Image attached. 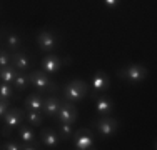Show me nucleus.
<instances>
[{"label":"nucleus","instance_id":"f257e3e1","mask_svg":"<svg viewBox=\"0 0 157 150\" xmlns=\"http://www.w3.org/2000/svg\"><path fill=\"white\" fill-rule=\"evenodd\" d=\"M29 82H30V85H33L40 93H44V92L54 93L59 90V85L54 84L44 70H33V72H30L29 73Z\"/></svg>","mask_w":157,"mask_h":150},{"label":"nucleus","instance_id":"f03ea898","mask_svg":"<svg viewBox=\"0 0 157 150\" xmlns=\"http://www.w3.org/2000/svg\"><path fill=\"white\" fill-rule=\"evenodd\" d=\"M87 93H89L87 84H85L84 80H78V78L69 82V84L63 87V99H65L67 102H72V103L85 99Z\"/></svg>","mask_w":157,"mask_h":150},{"label":"nucleus","instance_id":"7ed1b4c3","mask_svg":"<svg viewBox=\"0 0 157 150\" xmlns=\"http://www.w3.org/2000/svg\"><path fill=\"white\" fill-rule=\"evenodd\" d=\"M24 117H25L24 110H20V108H9V110L5 112V115L2 117V120H3L2 135L3 137H10V135L13 133V130L22 123Z\"/></svg>","mask_w":157,"mask_h":150},{"label":"nucleus","instance_id":"20e7f679","mask_svg":"<svg viewBox=\"0 0 157 150\" xmlns=\"http://www.w3.org/2000/svg\"><path fill=\"white\" fill-rule=\"evenodd\" d=\"M147 73H149L147 69L144 65H140V63H130V65L124 67L122 70L117 72L119 77H122L129 84H139V82H142L147 77Z\"/></svg>","mask_w":157,"mask_h":150},{"label":"nucleus","instance_id":"39448f33","mask_svg":"<svg viewBox=\"0 0 157 150\" xmlns=\"http://www.w3.org/2000/svg\"><path fill=\"white\" fill-rule=\"evenodd\" d=\"M74 147L77 150H90L94 148V135L89 129H78V130H74Z\"/></svg>","mask_w":157,"mask_h":150},{"label":"nucleus","instance_id":"423d86ee","mask_svg":"<svg viewBox=\"0 0 157 150\" xmlns=\"http://www.w3.org/2000/svg\"><path fill=\"white\" fill-rule=\"evenodd\" d=\"M57 120L62 123H75L77 122V117H78V112L75 108V105H74L72 102H62L60 107H59V112H57Z\"/></svg>","mask_w":157,"mask_h":150},{"label":"nucleus","instance_id":"0eeeda50","mask_svg":"<svg viewBox=\"0 0 157 150\" xmlns=\"http://www.w3.org/2000/svg\"><path fill=\"white\" fill-rule=\"evenodd\" d=\"M37 45H39V48L42 52L50 54V52H54L55 48H57V45H59L57 35L52 33L50 30H42V32L37 35Z\"/></svg>","mask_w":157,"mask_h":150},{"label":"nucleus","instance_id":"6e6552de","mask_svg":"<svg viewBox=\"0 0 157 150\" xmlns=\"http://www.w3.org/2000/svg\"><path fill=\"white\" fill-rule=\"evenodd\" d=\"M95 127H97V130H99V133L102 135V137H110V135H114L117 132L119 122L115 118L109 117V115H105V117H100L97 120Z\"/></svg>","mask_w":157,"mask_h":150},{"label":"nucleus","instance_id":"1a4fd4ad","mask_svg":"<svg viewBox=\"0 0 157 150\" xmlns=\"http://www.w3.org/2000/svg\"><path fill=\"white\" fill-rule=\"evenodd\" d=\"M63 62H67V60H62L55 54H48L42 58V62H40V70H44L45 73H55V72L60 70Z\"/></svg>","mask_w":157,"mask_h":150},{"label":"nucleus","instance_id":"9d476101","mask_svg":"<svg viewBox=\"0 0 157 150\" xmlns=\"http://www.w3.org/2000/svg\"><path fill=\"white\" fill-rule=\"evenodd\" d=\"M40 140H42V145L45 148H57L59 142H60V137H59V133L54 129H42Z\"/></svg>","mask_w":157,"mask_h":150},{"label":"nucleus","instance_id":"9b49d317","mask_svg":"<svg viewBox=\"0 0 157 150\" xmlns=\"http://www.w3.org/2000/svg\"><path fill=\"white\" fill-rule=\"evenodd\" d=\"M60 99L55 95H48L44 99V105H42V112L45 117H55L59 112V107H60Z\"/></svg>","mask_w":157,"mask_h":150},{"label":"nucleus","instance_id":"f8f14e48","mask_svg":"<svg viewBox=\"0 0 157 150\" xmlns=\"http://www.w3.org/2000/svg\"><path fill=\"white\" fill-rule=\"evenodd\" d=\"M110 85V78L109 75L105 72H102V70H99L94 77H92V88H94L95 93H102L104 90H107Z\"/></svg>","mask_w":157,"mask_h":150},{"label":"nucleus","instance_id":"ddd939ff","mask_svg":"<svg viewBox=\"0 0 157 150\" xmlns=\"http://www.w3.org/2000/svg\"><path fill=\"white\" fill-rule=\"evenodd\" d=\"M95 110H97V114L102 115V117L110 115L112 110H114V102H112L109 97L102 95V97H99V99L95 100Z\"/></svg>","mask_w":157,"mask_h":150},{"label":"nucleus","instance_id":"4468645a","mask_svg":"<svg viewBox=\"0 0 157 150\" xmlns=\"http://www.w3.org/2000/svg\"><path fill=\"white\" fill-rule=\"evenodd\" d=\"M12 65L15 67L18 72H25V70L30 67V58L24 54V52H13V57H12Z\"/></svg>","mask_w":157,"mask_h":150},{"label":"nucleus","instance_id":"2eb2a0df","mask_svg":"<svg viewBox=\"0 0 157 150\" xmlns=\"http://www.w3.org/2000/svg\"><path fill=\"white\" fill-rule=\"evenodd\" d=\"M42 105H44V99H42V95H39V93H30V95L25 99V108H27V110L40 112L42 110Z\"/></svg>","mask_w":157,"mask_h":150},{"label":"nucleus","instance_id":"dca6fc26","mask_svg":"<svg viewBox=\"0 0 157 150\" xmlns=\"http://www.w3.org/2000/svg\"><path fill=\"white\" fill-rule=\"evenodd\" d=\"M18 137H20L22 144H35V133L30 127L27 125H18Z\"/></svg>","mask_w":157,"mask_h":150},{"label":"nucleus","instance_id":"f3484780","mask_svg":"<svg viewBox=\"0 0 157 150\" xmlns=\"http://www.w3.org/2000/svg\"><path fill=\"white\" fill-rule=\"evenodd\" d=\"M17 73H18V70L15 69V67H3V69H0V80L2 82H5V84H12L13 82V78L17 77Z\"/></svg>","mask_w":157,"mask_h":150},{"label":"nucleus","instance_id":"a211bd4d","mask_svg":"<svg viewBox=\"0 0 157 150\" xmlns=\"http://www.w3.org/2000/svg\"><path fill=\"white\" fill-rule=\"evenodd\" d=\"M12 84H13V88H15L17 92H24V90L30 85V82H29V75H25L24 72H18Z\"/></svg>","mask_w":157,"mask_h":150},{"label":"nucleus","instance_id":"6ab92c4d","mask_svg":"<svg viewBox=\"0 0 157 150\" xmlns=\"http://www.w3.org/2000/svg\"><path fill=\"white\" fill-rule=\"evenodd\" d=\"M25 118L32 127H40L44 122V115L37 110H25Z\"/></svg>","mask_w":157,"mask_h":150},{"label":"nucleus","instance_id":"aec40b11","mask_svg":"<svg viewBox=\"0 0 157 150\" xmlns=\"http://www.w3.org/2000/svg\"><path fill=\"white\" fill-rule=\"evenodd\" d=\"M22 45V39L17 35V33H9L7 35V48L10 52H18Z\"/></svg>","mask_w":157,"mask_h":150},{"label":"nucleus","instance_id":"412c9836","mask_svg":"<svg viewBox=\"0 0 157 150\" xmlns=\"http://www.w3.org/2000/svg\"><path fill=\"white\" fill-rule=\"evenodd\" d=\"M0 97H2V99H5V100L18 99V95L13 92V87L10 84H5V82H2V84H0Z\"/></svg>","mask_w":157,"mask_h":150},{"label":"nucleus","instance_id":"4be33fe9","mask_svg":"<svg viewBox=\"0 0 157 150\" xmlns=\"http://www.w3.org/2000/svg\"><path fill=\"white\" fill-rule=\"evenodd\" d=\"M57 133H59V137H60V140H69V138H72V135H74L72 123H62L60 122V127H59Z\"/></svg>","mask_w":157,"mask_h":150},{"label":"nucleus","instance_id":"5701e85b","mask_svg":"<svg viewBox=\"0 0 157 150\" xmlns=\"http://www.w3.org/2000/svg\"><path fill=\"white\" fill-rule=\"evenodd\" d=\"M12 63V55L7 48H0V69L3 67H9Z\"/></svg>","mask_w":157,"mask_h":150},{"label":"nucleus","instance_id":"b1692460","mask_svg":"<svg viewBox=\"0 0 157 150\" xmlns=\"http://www.w3.org/2000/svg\"><path fill=\"white\" fill-rule=\"evenodd\" d=\"M9 107H10V100H5V99L0 97V118L5 115V112L9 110Z\"/></svg>","mask_w":157,"mask_h":150},{"label":"nucleus","instance_id":"393cba45","mask_svg":"<svg viewBox=\"0 0 157 150\" xmlns=\"http://www.w3.org/2000/svg\"><path fill=\"white\" fill-rule=\"evenodd\" d=\"M2 148L3 150H20L22 145L17 144V142H5V144L2 145Z\"/></svg>","mask_w":157,"mask_h":150},{"label":"nucleus","instance_id":"a878e982","mask_svg":"<svg viewBox=\"0 0 157 150\" xmlns=\"http://www.w3.org/2000/svg\"><path fill=\"white\" fill-rule=\"evenodd\" d=\"M119 3H121V0H104V5L109 7V9H115Z\"/></svg>","mask_w":157,"mask_h":150}]
</instances>
